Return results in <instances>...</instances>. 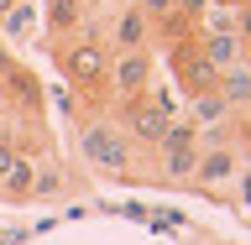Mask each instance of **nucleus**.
I'll return each mask as SVG.
<instances>
[{
	"mask_svg": "<svg viewBox=\"0 0 251 245\" xmlns=\"http://www.w3.org/2000/svg\"><path fill=\"white\" fill-rule=\"evenodd\" d=\"M78 152H84V167L100 178H131V167H136V146L115 120H84Z\"/></svg>",
	"mask_w": 251,
	"mask_h": 245,
	"instance_id": "nucleus-1",
	"label": "nucleus"
},
{
	"mask_svg": "<svg viewBox=\"0 0 251 245\" xmlns=\"http://www.w3.org/2000/svg\"><path fill=\"white\" fill-rule=\"evenodd\" d=\"M52 63H58V73L84 94H100L105 89V68H110V47L89 31H78V37H63L52 42Z\"/></svg>",
	"mask_w": 251,
	"mask_h": 245,
	"instance_id": "nucleus-2",
	"label": "nucleus"
},
{
	"mask_svg": "<svg viewBox=\"0 0 251 245\" xmlns=\"http://www.w3.org/2000/svg\"><path fill=\"white\" fill-rule=\"evenodd\" d=\"M241 167H246V156H241V146H235V141H220V146H199V162H194V178H188V188H199V193H215V199H225V188L241 178Z\"/></svg>",
	"mask_w": 251,
	"mask_h": 245,
	"instance_id": "nucleus-3",
	"label": "nucleus"
},
{
	"mask_svg": "<svg viewBox=\"0 0 251 245\" xmlns=\"http://www.w3.org/2000/svg\"><path fill=\"white\" fill-rule=\"evenodd\" d=\"M194 162H199V125L194 120H173L162 146H157V167H162V183H183L194 178Z\"/></svg>",
	"mask_w": 251,
	"mask_h": 245,
	"instance_id": "nucleus-4",
	"label": "nucleus"
},
{
	"mask_svg": "<svg viewBox=\"0 0 251 245\" xmlns=\"http://www.w3.org/2000/svg\"><path fill=\"white\" fill-rule=\"evenodd\" d=\"M168 125H173V110L162 105L157 94H141V99L121 105V131L131 136V146L157 152V146H162V136H168Z\"/></svg>",
	"mask_w": 251,
	"mask_h": 245,
	"instance_id": "nucleus-5",
	"label": "nucleus"
},
{
	"mask_svg": "<svg viewBox=\"0 0 251 245\" xmlns=\"http://www.w3.org/2000/svg\"><path fill=\"white\" fill-rule=\"evenodd\" d=\"M152 84V47H136V52H110V68H105V94H115L121 105L141 99Z\"/></svg>",
	"mask_w": 251,
	"mask_h": 245,
	"instance_id": "nucleus-6",
	"label": "nucleus"
},
{
	"mask_svg": "<svg viewBox=\"0 0 251 245\" xmlns=\"http://www.w3.org/2000/svg\"><path fill=\"white\" fill-rule=\"evenodd\" d=\"M100 42L110 47V52H136V47H152L157 31H152V16L136 11L131 0H121L115 11H110V26L100 31Z\"/></svg>",
	"mask_w": 251,
	"mask_h": 245,
	"instance_id": "nucleus-7",
	"label": "nucleus"
},
{
	"mask_svg": "<svg viewBox=\"0 0 251 245\" xmlns=\"http://www.w3.org/2000/svg\"><path fill=\"white\" fill-rule=\"evenodd\" d=\"M168 63H173V78H178V89H183V99H194V94H209L215 89V68L204 63V52L194 42H173V52H168Z\"/></svg>",
	"mask_w": 251,
	"mask_h": 245,
	"instance_id": "nucleus-8",
	"label": "nucleus"
},
{
	"mask_svg": "<svg viewBox=\"0 0 251 245\" xmlns=\"http://www.w3.org/2000/svg\"><path fill=\"white\" fill-rule=\"evenodd\" d=\"M31 203H52V199H68L74 193V172H68V162H58V156H37L31 162Z\"/></svg>",
	"mask_w": 251,
	"mask_h": 245,
	"instance_id": "nucleus-9",
	"label": "nucleus"
},
{
	"mask_svg": "<svg viewBox=\"0 0 251 245\" xmlns=\"http://www.w3.org/2000/svg\"><path fill=\"white\" fill-rule=\"evenodd\" d=\"M84 21H89V5H84V0H42V31L52 37V42L78 37Z\"/></svg>",
	"mask_w": 251,
	"mask_h": 245,
	"instance_id": "nucleus-10",
	"label": "nucleus"
},
{
	"mask_svg": "<svg viewBox=\"0 0 251 245\" xmlns=\"http://www.w3.org/2000/svg\"><path fill=\"white\" fill-rule=\"evenodd\" d=\"M194 47L204 52V63H209L215 73H220V68H230V63H241V52H246L235 31H199V37H194Z\"/></svg>",
	"mask_w": 251,
	"mask_h": 245,
	"instance_id": "nucleus-11",
	"label": "nucleus"
},
{
	"mask_svg": "<svg viewBox=\"0 0 251 245\" xmlns=\"http://www.w3.org/2000/svg\"><path fill=\"white\" fill-rule=\"evenodd\" d=\"M215 94H220V99H225L230 110H251V68H241V63L220 68V78H215Z\"/></svg>",
	"mask_w": 251,
	"mask_h": 245,
	"instance_id": "nucleus-12",
	"label": "nucleus"
},
{
	"mask_svg": "<svg viewBox=\"0 0 251 245\" xmlns=\"http://www.w3.org/2000/svg\"><path fill=\"white\" fill-rule=\"evenodd\" d=\"M42 26V11H37V5H31V0H16L11 11L0 16V31H5V37H11V42H26L31 31Z\"/></svg>",
	"mask_w": 251,
	"mask_h": 245,
	"instance_id": "nucleus-13",
	"label": "nucleus"
},
{
	"mask_svg": "<svg viewBox=\"0 0 251 245\" xmlns=\"http://www.w3.org/2000/svg\"><path fill=\"white\" fill-rule=\"evenodd\" d=\"M31 156H21L5 178H0V203H31Z\"/></svg>",
	"mask_w": 251,
	"mask_h": 245,
	"instance_id": "nucleus-14",
	"label": "nucleus"
},
{
	"mask_svg": "<svg viewBox=\"0 0 251 245\" xmlns=\"http://www.w3.org/2000/svg\"><path fill=\"white\" fill-rule=\"evenodd\" d=\"M225 115H230V105H225L215 89H209V94H194V99H188V120L199 125V131H209V125H225Z\"/></svg>",
	"mask_w": 251,
	"mask_h": 245,
	"instance_id": "nucleus-15",
	"label": "nucleus"
},
{
	"mask_svg": "<svg viewBox=\"0 0 251 245\" xmlns=\"http://www.w3.org/2000/svg\"><path fill=\"white\" fill-rule=\"evenodd\" d=\"M209 5H215V0H173V16H183L188 26L199 31V21H204V11H209Z\"/></svg>",
	"mask_w": 251,
	"mask_h": 245,
	"instance_id": "nucleus-16",
	"label": "nucleus"
},
{
	"mask_svg": "<svg viewBox=\"0 0 251 245\" xmlns=\"http://www.w3.org/2000/svg\"><path fill=\"white\" fill-rule=\"evenodd\" d=\"M235 37H241V47H251V0H241V5H235Z\"/></svg>",
	"mask_w": 251,
	"mask_h": 245,
	"instance_id": "nucleus-17",
	"label": "nucleus"
},
{
	"mask_svg": "<svg viewBox=\"0 0 251 245\" xmlns=\"http://www.w3.org/2000/svg\"><path fill=\"white\" fill-rule=\"evenodd\" d=\"M131 5H136V11H147V16H152V26H157V21H162V16H173V0H131Z\"/></svg>",
	"mask_w": 251,
	"mask_h": 245,
	"instance_id": "nucleus-18",
	"label": "nucleus"
},
{
	"mask_svg": "<svg viewBox=\"0 0 251 245\" xmlns=\"http://www.w3.org/2000/svg\"><path fill=\"white\" fill-rule=\"evenodd\" d=\"M16 162H21V152L11 146V136H0V178H5V172L16 167Z\"/></svg>",
	"mask_w": 251,
	"mask_h": 245,
	"instance_id": "nucleus-19",
	"label": "nucleus"
},
{
	"mask_svg": "<svg viewBox=\"0 0 251 245\" xmlns=\"http://www.w3.org/2000/svg\"><path fill=\"white\" fill-rule=\"evenodd\" d=\"M235 146H241V156H251V110H246V120H241V136H235Z\"/></svg>",
	"mask_w": 251,
	"mask_h": 245,
	"instance_id": "nucleus-20",
	"label": "nucleus"
},
{
	"mask_svg": "<svg viewBox=\"0 0 251 245\" xmlns=\"http://www.w3.org/2000/svg\"><path fill=\"white\" fill-rule=\"evenodd\" d=\"M235 183H241V209H251V167H241Z\"/></svg>",
	"mask_w": 251,
	"mask_h": 245,
	"instance_id": "nucleus-21",
	"label": "nucleus"
},
{
	"mask_svg": "<svg viewBox=\"0 0 251 245\" xmlns=\"http://www.w3.org/2000/svg\"><path fill=\"white\" fill-rule=\"evenodd\" d=\"M84 5H89V16L94 11H115V0H84Z\"/></svg>",
	"mask_w": 251,
	"mask_h": 245,
	"instance_id": "nucleus-22",
	"label": "nucleus"
},
{
	"mask_svg": "<svg viewBox=\"0 0 251 245\" xmlns=\"http://www.w3.org/2000/svg\"><path fill=\"white\" fill-rule=\"evenodd\" d=\"M11 5H16V0H0V16H5V11H11Z\"/></svg>",
	"mask_w": 251,
	"mask_h": 245,
	"instance_id": "nucleus-23",
	"label": "nucleus"
}]
</instances>
